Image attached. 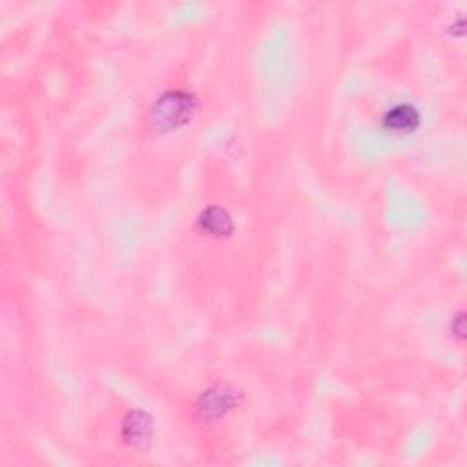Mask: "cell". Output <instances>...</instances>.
I'll use <instances>...</instances> for the list:
<instances>
[{
    "label": "cell",
    "instance_id": "5",
    "mask_svg": "<svg viewBox=\"0 0 467 467\" xmlns=\"http://www.w3.org/2000/svg\"><path fill=\"white\" fill-rule=\"evenodd\" d=\"M199 225L203 227V230H206L212 236H230L234 230V223H232V217L229 215V212L222 206H210L201 214V220Z\"/></svg>",
    "mask_w": 467,
    "mask_h": 467
},
{
    "label": "cell",
    "instance_id": "3",
    "mask_svg": "<svg viewBox=\"0 0 467 467\" xmlns=\"http://www.w3.org/2000/svg\"><path fill=\"white\" fill-rule=\"evenodd\" d=\"M153 434V420L148 413L132 411L122 425V437L130 448L144 451L150 448Z\"/></svg>",
    "mask_w": 467,
    "mask_h": 467
},
{
    "label": "cell",
    "instance_id": "1",
    "mask_svg": "<svg viewBox=\"0 0 467 467\" xmlns=\"http://www.w3.org/2000/svg\"><path fill=\"white\" fill-rule=\"evenodd\" d=\"M196 112V99L186 91H168L152 108V127L160 134H168L184 127Z\"/></svg>",
    "mask_w": 467,
    "mask_h": 467
},
{
    "label": "cell",
    "instance_id": "2",
    "mask_svg": "<svg viewBox=\"0 0 467 467\" xmlns=\"http://www.w3.org/2000/svg\"><path fill=\"white\" fill-rule=\"evenodd\" d=\"M239 394L229 385H215L206 391L198 401V413L201 420L215 422L222 420L227 413H230L237 406Z\"/></svg>",
    "mask_w": 467,
    "mask_h": 467
},
{
    "label": "cell",
    "instance_id": "4",
    "mask_svg": "<svg viewBox=\"0 0 467 467\" xmlns=\"http://www.w3.org/2000/svg\"><path fill=\"white\" fill-rule=\"evenodd\" d=\"M418 122H420V115L416 108L411 105H400L393 108L384 119L385 128L391 132H398V134H409L416 130Z\"/></svg>",
    "mask_w": 467,
    "mask_h": 467
}]
</instances>
